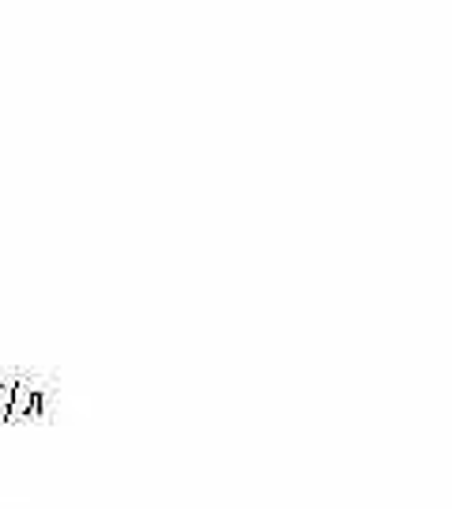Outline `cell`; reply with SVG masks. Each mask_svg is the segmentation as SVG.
Segmentation results:
<instances>
[{
    "instance_id": "6da1fadb",
    "label": "cell",
    "mask_w": 452,
    "mask_h": 509,
    "mask_svg": "<svg viewBox=\"0 0 452 509\" xmlns=\"http://www.w3.org/2000/svg\"><path fill=\"white\" fill-rule=\"evenodd\" d=\"M42 415V393L31 389L27 381H15L12 385V412H8V423L15 419H38Z\"/></svg>"
},
{
    "instance_id": "7a4b0ae2",
    "label": "cell",
    "mask_w": 452,
    "mask_h": 509,
    "mask_svg": "<svg viewBox=\"0 0 452 509\" xmlns=\"http://www.w3.org/2000/svg\"><path fill=\"white\" fill-rule=\"evenodd\" d=\"M12 412V385H0V423H8Z\"/></svg>"
}]
</instances>
